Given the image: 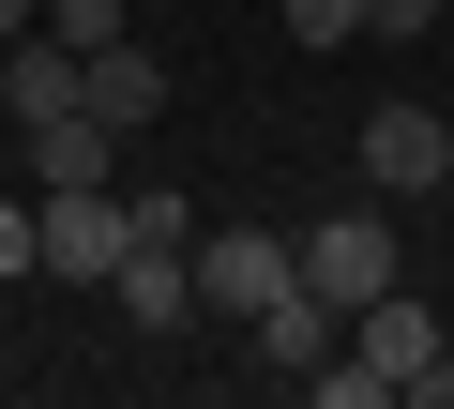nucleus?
Returning <instances> with one entry per match:
<instances>
[{"label": "nucleus", "mask_w": 454, "mask_h": 409, "mask_svg": "<svg viewBox=\"0 0 454 409\" xmlns=\"http://www.w3.org/2000/svg\"><path fill=\"white\" fill-rule=\"evenodd\" d=\"M273 288H303V228H212L197 243V319H258Z\"/></svg>", "instance_id": "1"}, {"label": "nucleus", "mask_w": 454, "mask_h": 409, "mask_svg": "<svg viewBox=\"0 0 454 409\" xmlns=\"http://www.w3.org/2000/svg\"><path fill=\"white\" fill-rule=\"evenodd\" d=\"M303 288H318L333 319H364V303L394 288V213H318V228H303Z\"/></svg>", "instance_id": "2"}, {"label": "nucleus", "mask_w": 454, "mask_h": 409, "mask_svg": "<svg viewBox=\"0 0 454 409\" xmlns=\"http://www.w3.org/2000/svg\"><path fill=\"white\" fill-rule=\"evenodd\" d=\"M364 182L379 197H439L454 182V122L439 106H364Z\"/></svg>", "instance_id": "3"}, {"label": "nucleus", "mask_w": 454, "mask_h": 409, "mask_svg": "<svg viewBox=\"0 0 454 409\" xmlns=\"http://www.w3.org/2000/svg\"><path fill=\"white\" fill-rule=\"evenodd\" d=\"M121 243H137V213H121L106 182H61V197H46V273L106 288V273H121Z\"/></svg>", "instance_id": "4"}, {"label": "nucleus", "mask_w": 454, "mask_h": 409, "mask_svg": "<svg viewBox=\"0 0 454 409\" xmlns=\"http://www.w3.org/2000/svg\"><path fill=\"white\" fill-rule=\"evenodd\" d=\"M106 303H121L137 334H182V319H197V243H121Z\"/></svg>", "instance_id": "5"}, {"label": "nucleus", "mask_w": 454, "mask_h": 409, "mask_svg": "<svg viewBox=\"0 0 454 409\" xmlns=\"http://www.w3.org/2000/svg\"><path fill=\"white\" fill-rule=\"evenodd\" d=\"M76 106H91V122H121V137H137V122H167V61H152V46H137V31H121V46H91V61H76Z\"/></svg>", "instance_id": "6"}, {"label": "nucleus", "mask_w": 454, "mask_h": 409, "mask_svg": "<svg viewBox=\"0 0 454 409\" xmlns=\"http://www.w3.org/2000/svg\"><path fill=\"white\" fill-rule=\"evenodd\" d=\"M243 334H258V364H273V379H318V364H333V303H318V288H273Z\"/></svg>", "instance_id": "7"}, {"label": "nucleus", "mask_w": 454, "mask_h": 409, "mask_svg": "<svg viewBox=\"0 0 454 409\" xmlns=\"http://www.w3.org/2000/svg\"><path fill=\"white\" fill-rule=\"evenodd\" d=\"M348 349H364V364H379V379H394V394H409V364H439V349H454V334H439V319H424V303H409V288H379V303H364V319H348Z\"/></svg>", "instance_id": "8"}, {"label": "nucleus", "mask_w": 454, "mask_h": 409, "mask_svg": "<svg viewBox=\"0 0 454 409\" xmlns=\"http://www.w3.org/2000/svg\"><path fill=\"white\" fill-rule=\"evenodd\" d=\"M106 152H121V122H91V106L31 122V197H61V182H106Z\"/></svg>", "instance_id": "9"}, {"label": "nucleus", "mask_w": 454, "mask_h": 409, "mask_svg": "<svg viewBox=\"0 0 454 409\" xmlns=\"http://www.w3.org/2000/svg\"><path fill=\"white\" fill-rule=\"evenodd\" d=\"M76 106V46L61 31H16V91H0V122H61Z\"/></svg>", "instance_id": "10"}, {"label": "nucleus", "mask_w": 454, "mask_h": 409, "mask_svg": "<svg viewBox=\"0 0 454 409\" xmlns=\"http://www.w3.org/2000/svg\"><path fill=\"white\" fill-rule=\"evenodd\" d=\"M379 0H288V46H364Z\"/></svg>", "instance_id": "11"}, {"label": "nucleus", "mask_w": 454, "mask_h": 409, "mask_svg": "<svg viewBox=\"0 0 454 409\" xmlns=\"http://www.w3.org/2000/svg\"><path fill=\"white\" fill-rule=\"evenodd\" d=\"M46 31H61V46H76V61H91V46H121V31H137V16H121V0H46Z\"/></svg>", "instance_id": "12"}, {"label": "nucleus", "mask_w": 454, "mask_h": 409, "mask_svg": "<svg viewBox=\"0 0 454 409\" xmlns=\"http://www.w3.org/2000/svg\"><path fill=\"white\" fill-rule=\"evenodd\" d=\"M0 273H46V197H0Z\"/></svg>", "instance_id": "13"}, {"label": "nucleus", "mask_w": 454, "mask_h": 409, "mask_svg": "<svg viewBox=\"0 0 454 409\" xmlns=\"http://www.w3.org/2000/svg\"><path fill=\"white\" fill-rule=\"evenodd\" d=\"M121 213H137V243H197V197H167V182H137Z\"/></svg>", "instance_id": "14"}, {"label": "nucleus", "mask_w": 454, "mask_h": 409, "mask_svg": "<svg viewBox=\"0 0 454 409\" xmlns=\"http://www.w3.org/2000/svg\"><path fill=\"white\" fill-rule=\"evenodd\" d=\"M454 16V0H379V31H439Z\"/></svg>", "instance_id": "15"}, {"label": "nucleus", "mask_w": 454, "mask_h": 409, "mask_svg": "<svg viewBox=\"0 0 454 409\" xmlns=\"http://www.w3.org/2000/svg\"><path fill=\"white\" fill-rule=\"evenodd\" d=\"M0 91H16V46H0Z\"/></svg>", "instance_id": "16"}, {"label": "nucleus", "mask_w": 454, "mask_h": 409, "mask_svg": "<svg viewBox=\"0 0 454 409\" xmlns=\"http://www.w3.org/2000/svg\"><path fill=\"white\" fill-rule=\"evenodd\" d=\"M121 16H152V0H121Z\"/></svg>", "instance_id": "17"}]
</instances>
